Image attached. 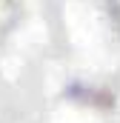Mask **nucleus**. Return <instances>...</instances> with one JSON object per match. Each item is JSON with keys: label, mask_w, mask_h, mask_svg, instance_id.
I'll list each match as a JSON object with an SVG mask.
<instances>
[]
</instances>
